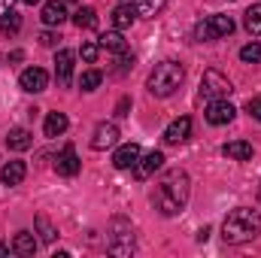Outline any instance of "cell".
Here are the masks:
<instances>
[{"label": "cell", "mask_w": 261, "mask_h": 258, "mask_svg": "<svg viewBox=\"0 0 261 258\" xmlns=\"http://www.w3.org/2000/svg\"><path fill=\"white\" fill-rule=\"evenodd\" d=\"M189 194H192V179L186 170H167L161 176V183L155 186V207L161 216H179L189 203Z\"/></svg>", "instance_id": "6da1fadb"}, {"label": "cell", "mask_w": 261, "mask_h": 258, "mask_svg": "<svg viewBox=\"0 0 261 258\" xmlns=\"http://www.w3.org/2000/svg\"><path fill=\"white\" fill-rule=\"evenodd\" d=\"M261 234V213L258 210H249V207H237L225 216L222 222V240L231 243V246H240V243H249Z\"/></svg>", "instance_id": "7a4b0ae2"}, {"label": "cell", "mask_w": 261, "mask_h": 258, "mask_svg": "<svg viewBox=\"0 0 261 258\" xmlns=\"http://www.w3.org/2000/svg\"><path fill=\"white\" fill-rule=\"evenodd\" d=\"M182 79H186L182 64H176V61H161V64H155V70L149 73L146 88H149L152 97H170V94L182 85Z\"/></svg>", "instance_id": "3957f363"}, {"label": "cell", "mask_w": 261, "mask_h": 258, "mask_svg": "<svg viewBox=\"0 0 261 258\" xmlns=\"http://www.w3.org/2000/svg\"><path fill=\"white\" fill-rule=\"evenodd\" d=\"M234 31V18L231 15H206L195 24V40L197 43H210V40H222Z\"/></svg>", "instance_id": "277c9868"}, {"label": "cell", "mask_w": 261, "mask_h": 258, "mask_svg": "<svg viewBox=\"0 0 261 258\" xmlns=\"http://www.w3.org/2000/svg\"><path fill=\"white\" fill-rule=\"evenodd\" d=\"M231 91H234V85H231V79H228L225 73L206 70V73L200 76V94H203L206 100H222V97H228Z\"/></svg>", "instance_id": "5b68a950"}, {"label": "cell", "mask_w": 261, "mask_h": 258, "mask_svg": "<svg viewBox=\"0 0 261 258\" xmlns=\"http://www.w3.org/2000/svg\"><path fill=\"white\" fill-rule=\"evenodd\" d=\"M110 252L113 255H130L134 252V228L125 219H113V225H110Z\"/></svg>", "instance_id": "8992f818"}, {"label": "cell", "mask_w": 261, "mask_h": 258, "mask_svg": "<svg viewBox=\"0 0 261 258\" xmlns=\"http://www.w3.org/2000/svg\"><path fill=\"white\" fill-rule=\"evenodd\" d=\"M18 85H21V91H28V94H40V91L49 88V73H46L43 67H28V70L18 76Z\"/></svg>", "instance_id": "52a82bcc"}, {"label": "cell", "mask_w": 261, "mask_h": 258, "mask_svg": "<svg viewBox=\"0 0 261 258\" xmlns=\"http://www.w3.org/2000/svg\"><path fill=\"white\" fill-rule=\"evenodd\" d=\"M203 116H206L210 125H231L234 116H237V110H234V104L228 97H222V100H210V107H206Z\"/></svg>", "instance_id": "ba28073f"}, {"label": "cell", "mask_w": 261, "mask_h": 258, "mask_svg": "<svg viewBox=\"0 0 261 258\" xmlns=\"http://www.w3.org/2000/svg\"><path fill=\"white\" fill-rule=\"evenodd\" d=\"M119 143V128L113 125V122H100L94 134H91V149H97V152H103V149H113Z\"/></svg>", "instance_id": "9c48e42d"}, {"label": "cell", "mask_w": 261, "mask_h": 258, "mask_svg": "<svg viewBox=\"0 0 261 258\" xmlns=\"http://www.w3.org/2000/svg\"><path fill=\"white\" fill-rule=\"evenodd\" d=\"M164 167V155L158 152V149H152V152H146V155H140V161L134 164V176L137 179H149L155 170H161Z\"/></svg>", "instance_id": "30bf717a"}, {"label": "cell", "mask_w": 261, "mask_h": 258, "mask_svg": "<svg viewBox=\"0 0 261 258\" xmlns=\"http://www.w3.org/2000/svg\"><path fill=\"white\" fill-rule=\"evenodd\" d=\"M55 170H58L61 176H76V173L82 170V161H79V155H76L73 146H64V149L58 152V158H55Z\"/></svg>", "instance_id": "8fae6325"}, {"label": "cell", "mask_w": 261, "mask_h": 258, "mask_svg": "<svg viewBox=\"0 0 261 258\" xmlns=\"http://www.w3.org/2000/svg\"><path fill=\"white\" fill-rule=\"evenodd\" d=\"M73 61L76 55L70 49H58L55 55V76H58V85H70L73 82Z\"/></svg>", "instance_id": "7c38bea8"}, {"label": "cell", "mask_w": 261, "mask_h": 258, "mask_svg": "<svg viewBox=\"0 0 261 258\" xmlns=\"http://www.w3.org/2000/svg\"><path fill=\"white\" fill-rule=\"evenodd\" d=\"M189 134H192V119H189V116H182V119H176V122H170V125H167V131H164V143L179 146V143H186V140H189Z\"/></svg>", "instance_id": "4fadbf2b"}, {"label": "cell", "mask_w": 261, "mask_h": 258, "mask_svg": "<svg viewBox=\"0 0 261 258\" xmlns=\"http://www.w3.org/2000/svg\"><path fill=\"white\" fill-rule=\"evenodd\" d=\"M137 161H140V146H137V143H125V146H119L116 155H113L116 170H134Z\"/></svg>", "instance_id": "5bb4252c"}, {"label": "cell", "mask_w": 261, "mask_h": 258, "mask_svg": "<svg viewBox=\"0 0 261 258\" xmlns=\"http://www.w3.org/2000/svg\"><path fill=\"white\" fill-rule=\"evenodd\" d=\"M40 18H43V24H49V28H58V24H64V21H67L64 0H46V3H43V12H40Z\"/></svg>", "instance_id": "9a60e30c"}, {"label": "cell", "mask_w": 261, "mask_h": 258, "mask_svg": "<svg viewBox=\"0 0 261 258\" xmlns=\"http://www.w3.org/2000/svg\"><path fill=\"white\" fill-rule=\"evenodd\" d=\"M28 176V164L24 161H6L3 164V170H0V183L3 186H21V179Z\"/></svg>", "instance_id": "2e32d148"}, {"label": "cell", "mask_w": 261, "mask_h": 258, "mask_svg": "<svg viewBox=\"0 0 261 258\" xmlns=\"http://www.w3.org/2000/svg\"><path fill=\"white\" fill-rule=\"evenodd\" d=\"M12 252L21 258H31L37 252V237L31 234V231H18L15 237H12Z\"/></svg>", "instance_id": "e0dca14e"}, {"label": "cell", "mask_w": 261, "mask_h": 258, "mask_svg": "<svg viewBox=\"0 0 261 258\" xmlns=\"http://www.w3.org/2000/svg\"><path fill=\"white\" fill-rule=\"evenodd\" d=\"M222 155H225V158H234V161H249V158H252V143H246V140H231V143L222 146Z\"/></svg>", "instance_id": "ac0fdd59"}, {"label": "cell", "mask_w": 261, "mask_h": 258, "mask_svg": "<svg viewBox=\"0 0 261 258\" xmlns=\"http://www.w3.org/2000/svg\"><path fill=\"white\" fill-rule=\"evenodd\" d=\"M6 146H9L12 152H24V149L34 146V137H31L28 128H12L9 134H6Z\"/></svg>", "instance_id": "d6986e66"}, {"label": "cell", "mask_w": 261, "mask_h": 258, "mask_svg": "<svg viewBox=\"0 0 261 258\" xmlns=\"http://www.w3.org/2000/svg\"><path fill=\"white\" fill-rule=\"evenodd\" d=\"M134 18H137V12H134V6L130 3H119L116 9H113V28L116 31H128L130 24H134Z\"/></svg>", "instance_id": "ffe728a7"}, {"label": "cell", "mask_w": 261, "mask_h": 258, "mask_svg": "<svg viewBox=\"0 0 261 258\" xmlns=\"http://www.w3.org/2000/svg\"><path fill=\"white\" fill-rule=\"evenodd\" d=\"M73 24H76L79 31H94V28H97V12H94L91 6H79V9L73 12Z\"/></svg>", "instance_id": "44dd1931"}, {"label": "cell", "mask_w": 261, "mask_h": 258, "mask_svg": "<svg viewBox=\"0 0 261 258\" xmlns=\"http://www.w3.org/2000/svg\"><path fill=\"white\" fill-rule=\"evenodd\" d=\"M164 3H167V0H130L134 12L143 15V18H155V15L164 9Z\"/></svg>", "instance_id": "7402d4cb"}, {"label": "cell", "mask_w": 261, "mask_h": 258, "mask_svg": "<svg viewBox=\"0 0 261 258\" xmlns=\"http://www.w3.org/2000/svg\"><path fill=\"white\" fill-rule=\"evenodd\" d=\"M67 125H70V122H67L64 113H49V116H46V125H43V131H46V137H61V134L67 131Z\"/></svg>", "instance_id": "603a6c76"}, {"label": "cell", "mask_w": 261, "mask_h": 258, "mask_svg": "<svg viewBox=\"0 0 261 258\" xmlns=\"http://www.w3.org/2000/svg\"><path fill=\"white\" fill-rule=\"evenodd\" d=\"M100 46L103 49H110V52H125L128 46H125V37H122V31H107V34H100Z\"/></svg>", "instance_id": "cb8c5ba5"}, {"label": "cell", "mask_w": 261, "mask_h": 258, "mask_svg": "<svg viewBox=\"0 0 261 258\" xmlns=\"http://www.w3.org/2000/svg\"><path fill=\"white\" fill-rule=\"evenodd\" d=\"M243 28H246L249 34H261V3H255V6L246 9V15H243Z\"/></svg>", "instance_id": "d4e9b609"}, {"label": "cell", "mask_w": 261, "mask_h": 258, "mask_svg": "<svg viewBox=\"0 0 261 258\" xmlns=\"http://www.w3.org/2000/svg\"><path fill=\"white\" fill-rule=\"evenodd\" d=\"M0 31H3L6 37H15V34L21 31V15H18L15 9H12L9 15H3V18H0Z\"/></svg>", "instance_id": "484cf974"}, {"label": "cell", "mask_w": 261, "mask_h": 258, "mask_svg": "<svg viewBox=\"0 0 261 258\" xmlns=\"http://www.w3.org/2000/svg\"><path fill=\"white\" fill-rule=\"evenodd\" d=\"M37 228H40V237H43V243H55L58 231H55V225L49 222V216H46V213H40V216H37Z\"/></svg>", "instance_id": "4316f807"}, {"label": "cell", "mask_w": 261, "mask_h": 258, "mask_svg": "<svg viewBox=\"0 0 261 258\" xmlns=\"http://www.w3.org/2000/svg\"><path fill=\"white\" fill-rule=\"evenodd\" d=\"M100 82H103V73H100V70H85V73L79 76V88H82V91H94Z\"/></svg>", "instance_id": "83f0119b"}, {"label": "cell", "mask_w": 261, "mask_h": 258, "mask_svg": "<svg viewBox=\"0 0 261 258\" xmlns=\"http://www.w3.org/2000/svg\"><path fill=\"white\" fill-rule=\"evenodd\" d=\"M240 61L243 64H261V43H249L240 49Z\"/></svg>", "instance_id": "f1b7e54d"}, {"label": "cell", "mask_w": 261, "mask_h": 258, "mask_svg": "<svg viewBox=\"0 0 261 258\" xmlns=\"http://www.w3.org/2000/svg\"><path fill=\"white\" fill-rule=\"evenodd\" d=\"M79 55H82V61H88V64H94V61H97V55H100V43H82V49H79Z\"/></svg>", "instance_id": "f546056e"}, {"label": "cell", "mask_w": 261, "mask_h": 258, "mask_svg": "<svg viewBox=\"0 0 261 258\" xmlns=\"http://www.w3.org/2000/svg\"><path fill=\"white\" fill-rule=\"evenodd\" d=\"M246 113H249L255 122H261V97H249V104H246Z\"/></svg>", "instance_id": "4dcf8cb0"}, {"label": "cell", "mask_w": 261, "mask_h": 258, "mask_svg": "<svg viewBox=\"0 0 261 258\" xmlns=\"http://www.w3.org/2000/svg\"><path fill=\"white\" fill-rule=\"evenodd\" d=\"M58 40H61V37H58V34H52V31L40 34V43H43V46H49V49H55V46H58Z\"/></svg>", "instance_id": "1f68e13d"}, {"label": "cell", "mask_w": 261, "mask_h": 258, "mask_svg": "<svg viewBox=\"0 0 261 258\" xmlns=\"http://www.w3.org/2000/svg\"><path fill=\"white\" fill-rule=\"evenodd\" d=\"M128 110H130V97H122V100L116 104V119H125Z\"/></svg>", "instance_id": "d6a6232c"}, {"label": "cell", "mask_w": 261, "mask_h": 258, "mask_svg": "<svg viewBox=\"0 0 261 258\" xmlns=\"http://www.w3.org/2000/svg\"><path fill=\"white\" fill-rule=\"evenodd\" d=\"M12 6H15V0H0V18H3V15H9V12H12Z\"/></svg>", "instance_id": "836d02e7"}, {"label": "cell", "mask_w": 261, "mask_h": 258, "mask_svg": "<svg viewBox=\"0 0 261 258\" xmlns=\"http://www.w3.org/2000/svg\"><path fill=\"white\" fill-rule=\"evenodd\" d=\"M21 58H24V52H21V49H15V52L9 55V61H21Z\"/></svg>", "instance_id": "e575fe53"}, {"label": "cell", "mask_w": 261, "mask_h": 258, "mask_svg": "<svg viewBox=\"0 0 261 258\" xmlns=\"http://www.w3.org/2000/svg\"><path fill=\"white\" fill-rule=\"evenodd\" d=\"M6 252H9V246H6V243H0V255H6Z\"/></svg>", "instance_id": "d590c367"}, {"label": "cell", "mask_w": 261, "mask_h": 258, "mask_svg": "<svg viewBox=\"0 0 261 258\" xmlns=\"http://www.w3.org/2000/svg\"><path fill=\"white\" fill-rule=\"evenodd\" d=\"M21 3H28V6H34V3H40V0H21Z\"/></svg>", "instance_id": "8d00e7d4"}, {"label": "cell", "mask_w": 261, "mask_h": 258, "mask_svg": "<svg viewBox=\"0 0 261 258\" xmlns=\"http://www.w3.org/2000/svg\"><path fill=\"white\" fill-rule=\"evenodd\" d=\"M258 200H261V186H258Z\"/></svg>", "instance_id": "74e56055"}]
</instances>
